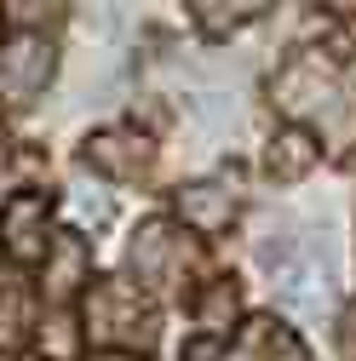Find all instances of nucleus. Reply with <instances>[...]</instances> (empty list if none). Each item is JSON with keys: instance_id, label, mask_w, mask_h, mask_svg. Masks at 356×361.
<instances>
[{"instance_id": "1", "label": "nucleus", "mask_w": 356, "mask_h": 361, "mask_svg": "<svg viewBox=\"0 0 356 361\" xmlns=\"http://www.w3.org/2000/svg\"><path fill=\"white\" fill-rule=\"evenodd\" d=\"M81 322H86L93 350H150V338H155V310L138 298L132 281H98V287H86Z\"/></svg>"}, {"instance_id": "2", "label": "nucleus", "mask_w": 356, "mask_h": 361, "mask_svg": "<svg viewBox=\"0 0 356 361\" xmlns=\"http://www.w3.org/2000/svg\"><path fill=\"white\" fill-rule=\"evenodd\" d=\"M264 269L276 276V298L293 315H316L333 293L328 281V258L316 247H264Z\"/></svg>"}, {"instance_id": "3", "label": "nucleus", "mask_w": 356, "mask_h": 361, "mask_svg": "<svg viewBox=\"0 0 356 361\" xmlns=\"http://www.w3.org/2000/svg\"><path fill=\"white\" fill-rule=\"evenodd\" d=\"M58 69V52H52V40L47 35H12V40H0V98L6 104H29L47 92V80Z\"/></svg>"}, {"instance_id": "4", "label": "nucleus", "mask_w": 356, "mask_h": 361, "mask_svg": "<svg viewBox=\"0 0 356 361\" xmlns=\"http://www.w3.org/2000/svg\"><path fill=\"white\" fill-rule=\"evenodd\" d=\"M271 98H276V109H282V115H293V121L316 115V109L333 98V63H328L322 52H304V58H293V63L276 75Z\"/></svg>"}, {"instance_id": "5", "label": "nucleus", "mask_w": 356, "mask_h": 361, "mask_svg": "<svg viewBox=\"0 0 356 361\" xmlns=\"http://www.w3.org/2000/svg\"><path fill=\"white\" fill-rule=\"evenodd\" d=\"M47 230H52V201L47 195H12L0 207V241H6L12 264H35L47 258Z\"/></svg>"}, {"instance_id": "6", "label": "nucleus", "mask_w": 356, "mask_h": 361, "mask_svg": "<svg viewBox=\"0 0 356 361\" xmlns=\"http://www.w3.org/2000/svg\"><path fill=\"white\" fill-rule=\"evenodd\" d=\"M86 166L104 172V178H138L150 166V138L132 126H109V132H93L86 138Z\"/></svg>"}, {"instance_id": "7", "label": "nucleus", "mask_w": 356, "mask_h": 361, "mask_svg": "<svg viewBox=\"0 0 356 361\" xmlns=\"http://www.w3.org/2000/svg\"><path fill=\"white\" fill-rule=\"evenodd\" d=\"M178 218H184L190 230H201V235L230 230V218H236V195H230V184H213V178H201V184H184V190H178Z\"/></svg>"}, {"instance_id": "8", "label": "nucleus", "mask_w": 356, "mask_h": 361, "mask_svg": "<svg viewBox=\"0 0 356 361\" xmlns=\"http://www.w3.org/2000/svg\"><path fill=\"white\" fill-rule=\"evenodd\" d=\"M178 252H184V241H178V230L167 218L138 224V235H132V269H138V281H167L178 269Z\"/></svg>"}, {"instance_id": "9", "label": "nucleus", "mask_w": 356, "mask_h": 361, "mask_svg": "<svg viewBox=\"0 0 356 361\" xmlns=\"http://www.w3.org/2000/svg\"><path fill=\"white\" fill-rule=\"evenodd\" d=\"M86 276H93V252H86L81 235H58L47 247V298L64 304L75 287H86Z\"/></svg>"}, {"instance_id": "10", "label": "nucleus", "mask_w": 356, "mask_h": 361, "mask_svg": "<svg viewBox=\"0 0 356 361\" xmlns=\"http://www.w3.org/2000/svg\"><path fill=\"white\" fill-rule=\"evenodd\" d=\"M271 178L276 184H293V178H304L310 166H316V138H310L304 126H287V132H276V144H271Z\"/></svg>"}, {"instance_id": "11", "label": "nucleus", "mask_w": 356, "mask_h": 361, "mask_svg": "<svg viewBox=\"0 0 356 361\" xmlns=\"http://www.w3.org/2000/svg\"><path fill=\"white\" fill-rule=\"evenodd\" d=\"M190 12H196V23L207 35H230V29H242V23H253L264 12V0H196Z\"/></svg>"}, {"instance_id": "12", "label": "nucleus", "mask_w": 356, "mask_h": 361, "mask_svg": "<svg viewBox=\"0 0 356 361\" xmlns=\"http://www.w3.org/2000/svg\"><path fill=\"white\" fill-rule=\"evenodd\" d=\"M196 322H201V338H225L236 322V281H213L196 298Z\"/></svg>"}, {"instance_id": "13", "label": "nucleus", "mask_w": 356, "mask_h": 361, "mask_svg": "<svg viewBox=\"0 0 356 361\" xmlns=\"http://www.w3.org/2000/svg\"><path fill=\"white\" fill-rule=\"evenodd\" d=\"M29 333V293L18 276H0V355Z\"/></svg>"}, {"instance_id": "14", "label": "nucleus", "mask_w": 356, "mask_h": 361, "mask_svg": "<svg viewBox=\"0 0 356 361\" xmlns=\"http://www.w3.org/2000/svg\"><path fill=\"white\" fill-rule=\"evenodd\" d=\"M247 344H253L259 355H271V350H276V355H293V338H287V333L271 322V315H259V322L247 327Z\"/></svg>"}, {"instance_id": "15", "label": "nucleus", "mask_w": 356, "mask_h": 361, "mask_svg": "<svg viewBox=\"0 0 356 361\" xmlns=\"http://www.w3.org/2000/svg\"><path fill=\"white\" fill-rule=\"evenodd\" d=\"M218 355H225V338H196L184 350V361H218Z\"/></svg>"}, {"instance_id": "16", "label": "nucleus", "mask_w": 356, "mask_h": 361, "mask_svg": "<svg viewBox=\"0 0 356 361\" xmlns=\"http://www.w3.org/2000/svg\"><path fill=\"white\" fill-rule=\"evenodd\" d=\"M339 350H345V355L356 361V304H350V310L339 315Z\"/></svg>"}, {"instance_id": "17", "label": "nucleus", "mask_w": 356, "mask_h": 361, "mask_svg": "<svg viewBox=\"0 0 356 361\" xmlns=\"http://www.w3.org/2000/svg\"><path fill=\"white\" fill-rule=\"evenodd\" d=\"M0 172H6V149H0Z\"/></svg>"}, {"instance_id": "18", "label": "nucleus", "mask_w": 356, "mask_h": 361, "mask_svg": "<svg viewBox=\"0 0 356 361\" xmlns=\"http://www.w3.org/2000/svg\"><path fill=\"white\" fill-rule=\"evenodd\" d=\"M0 361H12V355H0Z\"/></svg>"}]
</instances>
